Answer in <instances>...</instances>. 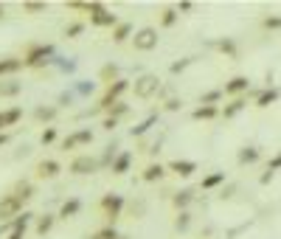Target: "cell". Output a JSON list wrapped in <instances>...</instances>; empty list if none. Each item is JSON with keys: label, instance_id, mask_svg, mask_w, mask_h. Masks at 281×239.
<instances>
[{"label": "cell", "instance_id": "obj_1", "mask_svg": "<svg viewBox=\"0 0 281 239\" xmlns=\"http://www.w3.org/2000/svg\"><path fill=\"white\" fill-rule=\"evenodd\" d=\"M56 59V48L54 45H45V42H31L23 54V62L26 68H42V65H54Z\"/></svg>", "mask_w": 281, "mask_h": 239}, {"label": "cell", "instance_id": "obj_2", "mask_svg": "<svg viewBox=\"0 0 281 239\" xmlns=\"http://www.w3.org/2000/svg\"><path fill=\"white\" fill-rule=\"evenodd\" d=\"M98 208L104 214L107 225H115V219H118L126 208V200H124V194H118V191H107V194L98 200Z\"/></svg>", "mask_w": 281, "mask_h": 239}, {"label": "cell", "instance_id": "obj_3", "mask_svg": "<svg viewBox=\"0 0 281 239\" xmlns=\"http://www.w3.org/2000/svg\"><path fill=\"white\" fill-rule=\"evenodd\" d=\"M161 87H163V82L158 79V73H140V76L132 82V93H135V98H140V101L155 98L161 93Z\"/></svg>", "mask_w": 281, "mask_h": 239}, {"label": "cell", "instance_id": "obj_4", "mask_svg": "<svg viewBox=\"0 0 281 239\" xmlns=\"http://www.w3.org/2000/svg\"><path fill=\"white\" fill-rule=\"evenodd\" d=\"M126 90H132V82H129V79H124V76H121L118 82L107 84V87H104V93H101V98H98V110H101V112H107L112 104H118V101H121V96H124Z\"/></svg>", "mask_w": 281, "mask_h": 239}, {"label": "cell", "instance_id": "obj_5", "mask_svg": "<svg viewBox=\"0 0 281 239\" xmlns=\"http://www.w3.org/2000/svg\"><path fill=\"white\" fill-rule=\"evenodd\" d=\"M158 42H161V37H158V28L144 26V28H138V31H135V37H132V48L140 51V54H149V51L158 48Z\"/></svg>", "mask_w": 281, "mask_h": 239}, {"label": "cell", "instance_id": "obj_6", "mask_svg": "<svg viewBox=\"0 0 281 239\" xmlns=\"http://www.w3.org/2000/svg\"><path fill=\"white\" fill-rule=\"evenodd\" d=\"M90 144H93V130L82 127V130H73L70 135H65V138L59 141V149H62V152H70V149H76V147H90Z\"/></svg>", "mask_w": 281, "mask_h": 239}, {"label": "cell", "instance_id": "obj_7", "mask_svg": "<svg viewBox=\"0 0 281 239\" xmlns=\"http://www.w3.org/2000/svg\"><path fill=\"white\" fill-rule=\"evenodd\" d=\"M20 214H23V203L12 191L0 197V222H12V219H17Z\"/></svg>", "mask_w": 281, "mask_h": 239}, {"label": "cell", "instance_id": "obj_8", "mask_svg": "<svg viewBox=\"0 0 281 239\" xmlns=\"http://www.w3.org/2000/svg\"><path fill=\"white\" fill-rule=\"evenodd\" d=\"M68 172L70 175H79V177L93 175V172H98V161L90 158V155H76V158L68 163Z\"/></svg>", "mask_w": 281, "mask_h": 239}, {"label": "cell", "instance_id": "obj_9", "mask_svg": "<svg viewBox=\"0 0 281 239\" xmlns=\"http://www.w3.org/2000/svg\"><path fill=\"white\" fill-rule=\"evenodd\" d=\"M59 172H62V163L54 161V158H42V161L34 166L37 180H54V177H59Z\"/></svg>", "mask_w": 281, "mask_h": 239}, {"label": "cell", "instance_id": "obj_10", "mask_svg": "<svg viewBox=\"0 0 281 239\" xmlns=\"http://www.w3.org/2000/svg\"><path fill=\"white\" fill-rule=\"evenodd\" d=\"M247 90H250V79H247V76H233L231 82H225V87H222L225 98H239V96H247Z\"/></svg>", "mask_w": 281, "mask_h": 239}, {"label": "cell", "instance_id": "obj_11", "mask_svg": "<svg viewBox=\"0 0 281 239\" xmlns=\"http://www.w3.org/2000/svg\"><path fill=\"white\" fill-rule=\"evenodd\" d=\"M23 68V56H0V79H14V73H20Z\"/></svg>", "mask_w": 281, "mask_h": 239}, {"label": "cell", "instance_id": "obj_12", "mask_svg": "<svg viewBox=\"0 0 281 239\" xmlns=\"http://www.w3.org/2000/svg\"><path fill=\"white\" fill-rule=\"evenodd\" d=\"M197 200L194 189H180V191H172V208L180 214V211H189V205Z\"/></svg>", "mask_w": 281, "mask_h": 239}, {"label": "cell", "instance_id": "obj_13", "mask_svg": "<svg viewBox=\"0 0 281 239\" xmlns=\"http://www.w3.org/2000/svg\"><path fill=\"white\" fill-rule=\"evenodd\" d=\"M166 169L172 172V175H177V177H191L197 172V163L194 161H186V158H175V161L166 163Z\"/></svg>", "mask_w": 281, "mask_h": 239}, {"label": "cell", "instance_id": "obj_14", "mask_svg": "<svg viewBox=\"0 0 281 239\" xmlns=\"http://www.w3.org/2000/svg\"><path fill=\"white\" fill-rule=\"evenodd\" d=\"M118 17H115V14H112L110 12V9H101V12H96V14H90V26L93 28H115V26H118Z\"/></svg>", "mask_w": 281, "mask_h": 239}, {"label": "cell", "instance_id": "obj_15", "mask_svg": "<svg viewBox=\"0 0 281 239\" xmlns=\"http://www.w3.org/2000/svg\"><path fill=\"white\" fill-rule=\"evenodd\" d=\"M247 107V96H239V98H231V101H228V104L225 107H219V118H236L239 112L245 110Z\"/></svg>", "mask_w": 281, "mask_h": 239}, {"label": "cell", "instance_id": "obj_16", "mask_svg": "<svg viewBox=\"0 0 281 239\" xmlns=\"http://www.w3.org/2000/svg\"><path fill=\"white\" fill-rule=\"evenodd\" d=\"M12 194L17 197V200H20L23 205H26L28 200H34L37 189H34V183H31V180H17V183L12 186Z\"/></svg>", "mask_w": 281, "mask_h": 239}, {"label": "cell", "instance_id": "obj_17", "mask_svg": "<svg viewBox=\"0 0 281 239\" xmlns=\"http://www.w3.org/2000/svg\"><path fill=\"white\" fill-rule=\"evenodd\" d=\"M56 214H37L34 219V233L37 236H48L51 231H54V225H56Z\"/></svg>", "mask_w": 281, "mask_h": 239}, {"label": "cell", "instance_id": "obj_18", "mask_svg": "<svg viewBox=\"0 0 281 239\" xmlns=\"http://www.w3.org/2000/svg\"><path fill=\"white\" fill-rule=\"evenodd\" d=\"M166 163H149L147 169H144V172H140V180L144 183H161L163 177H166Z\"/></svg>", "mask_w": 281, "mask_h": 239}, {"label": "cell", "instance_id": "obj_19", "mask_svg": "<svg viewBox=\"0 0 281 239\" xmlns=\"http://www.w3.org/2000/svg\"><path fill=\"white\" fill-rule=\"evenodd\" d=\"M82 205H84V203L79 200V197H68V200L59 205V214H56V217H59V219H73V217H79Z\"/></svg>", "mask_w": 281, "mask_h": 239}, {"label": "cell", "instance_id": "obj_20", "mask_svg": "<svg viewBox=\"0 0 281 239\" xmlns=\"http://www.w3.org/2000/svg\"><path fill=\"white\" fill-rule=\"evenodd\" d=\"M23 118V107H9V110H0V133H6L9 127H14Z\"/></svg>", "mask_w": 281, "mask_h": 239}, {"label": "cell", "instance_id": "obj_21", "mask_svg": "<svg viewBox=\"0 0 281 239\" xmlns=\"http://www.w3.org/2000/svg\"><path fill=\"white\" fill-rule=\"evenodd\" d=\"M56 115H59V107L56 104H37L34 107V118L40 124H51V121H56Z\"/></svg>", "mask_w": 281, "mask_h": 239}, {"label": "cell", "instance_id": "obj_22", "mask_svg": "<svg viewBox=\"0 0 281 239\" xmlns=\"http://www.w3.org/2000/svg\"><path fill=\"white\" fill-rule=\"evenodd\" d=\"M191 118H194V121H214V118H219V107H214V104H197L194 110H191Z\"/></svg>", "mask_w": 281, "mask_h": 239}, {"label": "cell", "instance_id": "obj_23", "mask_svg": "<svg viewBox=\"0 0 281 239\" xmlns=\"http://www.w3.org/2000/svg\"><path fill=\"white\" fill-rule=\"evenodd\" d=\"M23 93L20 79H0V98H14Z\"/></svg>", "mask_w": 281, "mask_h": 239}, {"label": "cell", "instance_id": "obj_24", "mask_svg": "<svg viewBox=\"0 0 281 239\" xmlns=\"http://www.w3.org/2000/svg\"><path fill=\"white\" fill-rule=\"evenodd\" d=\"M132 37H135V28H132V23L121 20L118 26L112 28V42H115V45H121V42H126V40H132Z\"/></svg>", "mask_w": 281, "mask_h": 239}, {"label": "cell", "instance_id": "obj_25", "mask_svg": "<svg viewBox=\"0 0 281 239\" xmlns=\"http://www.w3.org/2000/svg\"><path fill=\"white\" fill-rule=\"evenodd\" d=\"M155 124H158V112H149L147 118H144V121H138V124H135L132 130H129V135H132V138H144V135H147Z\"/></svg>", "mask_w": 281, "mask_h": 239}, {"label": "cell", "instance_id": "obj_26", "mask_svg": "<svg viewBox=\"0 0 281 239\" xmlns=\"http://www.w3.org/2000/svg\"><path fill=\"white\" fill-rule=\"evenodd\" d=\"M253 101H256V107L264 110V107H270V104L278 101V90H275V87H264V90H259L256 96H253Z\"/></svg>", "mask_w": 281, "mask_h": 239}, {"label": "cell", "instance_id": "obj_27", "mask_svg": "<svg viewBox=\"0 0 281 239\" xmlns=\"http://www.w3.org/2000/svg\"><path fill=\"white\" fill-rule=\"evenodd\" d=\"M129 166H132V152H126V149H124V152H121L115 161H112V169H110V172L121 177V175H126V172H129Z\"/></svg>", "mask_w": 281, "mask_h": 239}, {"label": "cell", "instance_id": "obj_28", "mask_svg": "<svg viewBox=\"0 0 281 239\" xmlns=\"http://www.w3.org/2000/svg\"><path fill=\"white\" fill-rule=\"evenodd\" d=\"M118 144L112 141V144H107L104 147V152H101V158H98V169H112V161L118 158Z\"/></svg>", "mask_w": 281, "mask_h": 239}, {"label": "cell", "instance_id": "obj_29", "mask_svg": "<svg viewBox=\"0 0 281 239\" xmlns=\"http://www.w3.org/2000/svg\"><path fill=\"white\" fill-rule=\"evenodd\" d=\"M222 183H225V172H211V175H205L200 180V189L211 191V189H217V186H222Z\"/></svg>", "mask_w": 281, "mask_h": 239}, {"label": "cell", "instance_id": "obj_30", "mask_svg": "<svg viewBox=\"0 0 281 239\" xmlns=\"http://www.w3.org/2000/svg\"><path fill=\"white\" fill-rule=\"evenodd\" d=\"M177 20H180V12H177V6H169L161 12V28H175Z\"/></svg>", "mask_w": 281, "mask_h": 239}, {"label": "cell", "instance_id": "obj_31", "mask_svg": "<svg viewBox=\"0 0 281 239\" xmlns=\"http://www.w3.org/2000/svg\"><path fill=\"white\" fill-rule=\"evenodd\" d=\"M259 158H261V152L256 147H242V149H239V155H236V161L242 163V166H245V163L250 166V163H256Z\"/></svg>", "mask_w": 281, "mask_h": 239}, {"label": "cell", "instance_id": "obj_32", "mask_svg": "<svg viewBox=\"0 0 281 239\" xmlns=\"http://www.w3.org/2000/svg\"><path fill=\"white\" fill-rule=\"evenodd\" d=\"M98 79H101V82H104V84H112V82H118V65H115V62H107L104 65V68H101V70H98Z\"/></svg>", "mask_w": 281, "mask_h": 239}, {"label": "cell", "instance_id": "obj_33", "mask_svg": "<svg viewBox=\"0 0 281 239\" xmlns=\"http://www.w3.org/2000/svg\"><path fill=\"white\" fill-rule=\"evenodd\" d=\"M191 222H194V217H191V211H180V214H177L175 217V231H180V233H186L191 228Z\"/></svg>", "mask_w": 281, "mask_h": 239}, {"label": "cell", "instance_id": "obj_34", "mask_svg": "<svg viewBox=\"0 0 281 239\" xmlns=\"http://www.w3.org/2000/svg\"><path fill=\"white\" fill-rule=\"evenodd\" d=\"M219 51H222L225 56H236L239 54V45H236V40L233 37H225V40H219V42H214Z\"/></svg>", "mask_w": 281, "mask_h": 239}, {"label": "cell", "instance_id": "obj_35", "mask_svg": "<svg viewBox=\"0 0 281 239\" xmlns=\"http://www.w3.org/2000/svg\"><path fill=\"white\" fill-rule=\"evenodd\" d=\"M124 115H129V104L126 101H118V104H112L110 110H107V118H115V121H121Z\"/></svg>", "mask_w": 281, "mask_h": 239}, {"label": "cell", "instance_id": "obj_36", "mask_svg": "<svg viewBox=\"0 0 281 239\" xmlns=\"http://www.w3.org/2000/svg\"><path fill=\"white\" fill-rule=\"evenodd\" d=\"M121 233L115 231V225H104V228H98L96 233H90V239H118Z\"/></svg>", "mask_w": 281, "mask_h": 239}, {"label": "cell", "instance_id": "obj_37", "mask_svg": "<svg viewBox=\"0 0 281 239\" xmlns=\"http://www.w3.org/2000/svg\"><path fill=\"white\" fill-rule=\"evenodd\" d=\"M56 141H59L56 127H45V130H42V135H40V144H42V147H51V144H56Z\"/></svg>", "mask_w": 281, "mask_h": 239}, {"label": "cell", "instance_id": "obj_38", "mask_svg": "<svg viewBox=\"0 0 281 239\" xmlns=\"http://www.w3.org/2000/svg\"><path fill=\"white\" fill-rule=\"evenodd\" d=\"M45 9H48V3H42V0H26L23 3V12L26 14H42Z\"/></svg>", "mask_w": 281, "mask_h": 239}, {"label": "cell", "instance_id": "obj_39", "mask_svg": "<svg viewBox=\"0 0 281 239\" xmlns=\"http://www.w3.org/2000/svg\"><path fill=\"white\" fill-rule=\"evenodd\" d=\"M222 98H225V93H222V87H219V90L203 93V96H200V104H214L217 107V101H222Z\"/></svg>", "mask_w": 281, "mask_h": 239}, {"label": "cell", "instance_id": "obj_40", "mask_svg": "<svg viewBox=\"0 0 281 239\" xmlns=\"http://www.w3.org/2000/svg\"><path fill=\"white\" fill-rule=\"evenodd\" d=\"M189 65H194V56H186V59H177V62H172V65H169V73H172V76H177V73H183Z\"/></svg>", "mask_w": 281, "mask_h": 239}, {"label": "cell", "instance_id": "obj_41", "mask_svg": "<svg viewBox=\"0 0 281 239\" xmlns=\"http://www.w3.org/2000/svg\"><path fill=\"white\" fill-rule=\"evenodd\" d=\"M93 90H96V84L87 82V79H79V82L73 84V93H76V96H90Z\"/></svg>", "mask_w": 281, "mask_h": 239}, {"label": "cell", "instance_id": "obj_42", "mask_svg": "<svg viewBox=\"0 0 281 239\" xmlns=\"http://www.w3.org/2000/svg\"><path fill=\"white\" fill-rule=\"evenodd\" d=\"M73 101H76V93L73 90H62L59 96H56V107H59V110H62V107H70Z\"/></svg>", "mask_w": 281, "mask_h": 239}, {"label": "cell", "instance_id": "obj_43", "mask_svg": "<svg viewBox=\"0 0 281 239\" xmlns=\"http://www.w3.org/2000/svg\"><path fill=\"white\" fill-rule=\"evenodd\" d=\"M261 26H264L267 31H278V28H281V17H278V14H270V17L261 20Z\"/></svg>", "mask_w": 281, "mask_h": 239}, {"label": "cell", "instance_id": "obj_44", "mask_svg": "<svg viewBox=\"0 0 281 239\" xmlns=\"http://www.w3.org/2000/svg\"><path fill=\"white\" fill-rule=\"evenodd\" d=\"M65 9H70V12H87V14H90V3H84V0H68V3H65Z\"/></svg>", "mask_w": 281, "mask_h": 239}, {"label": "cell", "instance_id": "obj_45", "mask_svg": "<svg viewBox=\"0 0 281 239\" xmlns=\"http://www.w3.org/2000/svg\"><path fill=\"white\" fill-rule=\"evenodd\" d=\"M163 110H166V112H177V110H183V98H177V96L166 98V101H163Z\"/></svg>", "mask_w": 281, "mask_h": 239}, {"label": "cell", "instance_id": "obj_46", "mask_svg": "<svg viewBox=\"0 0 281 239\" xmlns=\"http://www.w3.org/2000/svg\"><path fill=\"white\" fill-rule=\"evenodd\" d=\"M82 31H84V23H70V26L65 28V37H68V40H76Z\"/></svg>", "mask_w": 281, "mask_h": 239}, {"label": "cell", "instance_id": "obj_47", "mask_svg": "<svg viewBox=\"0 0 281 239\" xmlns=\"http://www.w3.org/2000/svg\"><path fill=\"white\" fill-rule=\"evenodd\" d=\"M115 127H118V121H115V118H107V115H104V121H101V130H107V133H112Z\"/></svg>", "mask_w": 281, "mask_h": 239}, {"label": "cell", "instance_id": "obj_48", "mask_svg": "<svg viewBox=\"0 0 281 239\" xmlns=\"http://www.w3.org/2000/svg\"><path fill=\"white\" fill-rule=\"evenodd\" d=\"M267 169H270V172H275V169H281V152L275 155V158H270V163H267Z\"/></svg>", "mask_w": 281, "mask_h": 239}, {"label": "cell", "instance_id": "obj_49", "mask_svg": "<svg viewBox=\"0 0 281 239\" xmlns=\"http://www.w3.org/2000/svg\"><path fill=\"white\" fill-rule=\"evenodd\" d=\"M191 9H194V3H189V0H183L180 6H177V12H180V14H186V12H191Z\"/></svg>", "mask_w": 281, "mask_h": 239}, {"label": "cell", "instance_id": "obj_50", "mask_svg": "<svg viewBox=\"0 0 281 239\" xmlns=\"http://www.w3.org/2000/svg\"><path fill=\"white\" fill-rule=\"evenodd\" d=\"M273 175H275V172H270V169H267L264 175H261V177H259V183H261V186H267V183L273 180Z\"/></svg>", "mask_w": 281, "mask_h": 239}, {"label": "cell", "instance_id": "obj_51", "mask_svg": "<svg viewBox=\"0 0 281 239\" xmlns=\"http://www.w3.org/2000/svg\"><path fill=\"white\" fill-rule=\"evenodd\" d=\"M147 152H149V155H158V152H161V141H155V144H149V147H147Z\"/></svg>", "mask_w": 281, "mask_h": 239}, {"label": "cell", "instance_id": "obj_52", "mask_svg": "<svg viewBox=\"0 0 281 239\" xmlns=\"http://www.w3.org/2000/svg\"><path fill=\"white\" fill-rule=\"evenodd\" d=\"M9 141H12V135H9V133H0V147H6Z\"/></svg>", "mask_w": 281, "mask_h": 239}, {"label": "cell", "instance_id": "obj_53", "mask_svg": "<svg viewBox=\"0 0 281 239\" xmlns=\"http://www.w3.org/2000/svg\"><path fill=\"white\" fill-rule=\"evenodd\" d=\"M3 17H6V6H3V3H0V20H3Z\"/></svg>", "mask_w": 281, "mask_h": 239}, {"label": "cell", "instance_id": "obj_54", "mask_svg": "<svg viewBox=\"0 0 281 239\" xmlns=\"http://www.w3.org/2000/svg\"><path fill=\"white\" fill-rule=\"evenodd\" d=\"M118 239H129V236H126V233H121V236H118Z\"/></svg>", "mask_w": 281, "mask_h": 239}]
</instances>
